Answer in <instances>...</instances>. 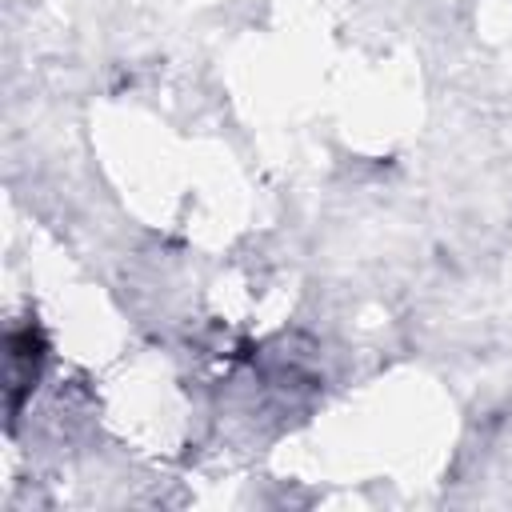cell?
I'll use <instances>...</instances> for the list:
<instances>
[{
	"label": "cell",
	"instance_id": "6da1fadb",
	"mask_svg": "<svg viewBox=\"0 0 512 512\" xmlns=\"http://www.w3.org/2000/svg\"><path fill=\"white\" fill-rule=\"evenodd\" d=\"M8 408L16 412L24 392H32V380L40 376V360H44V344H40V332L32 324L24 328H12L8 332Z\"/></svg>",
	"mask_w": 512,
	"mask_h": 512
}]
</instances>
